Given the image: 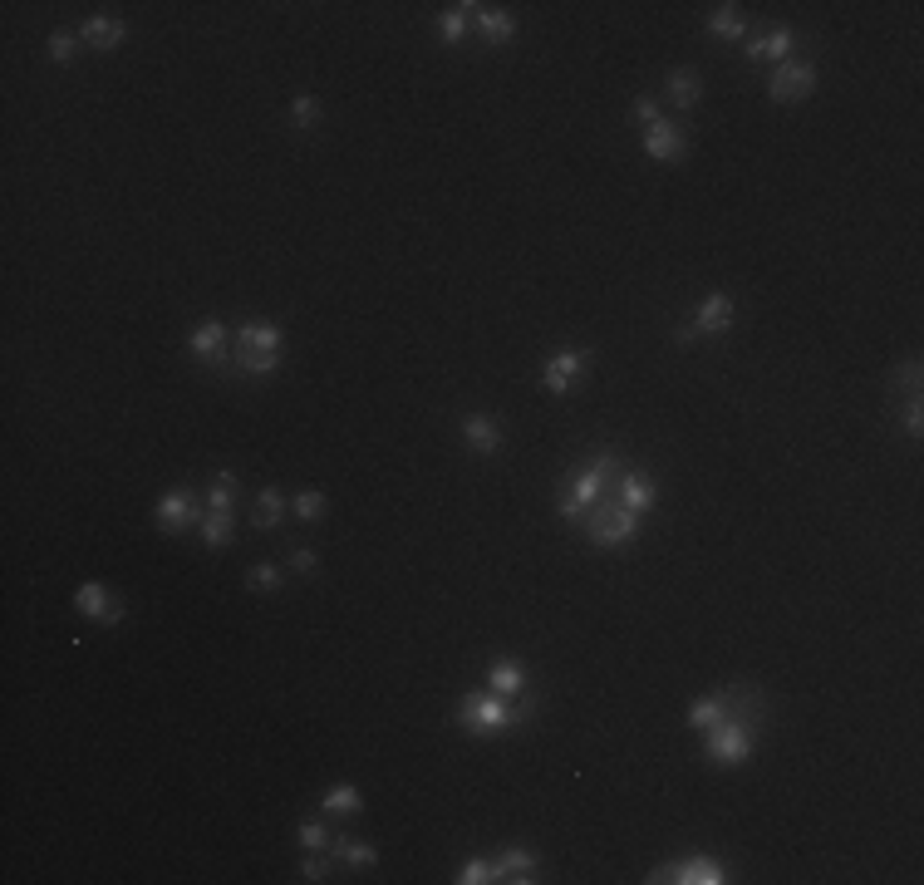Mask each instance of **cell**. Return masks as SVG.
Wrapping results in <instances>:
<instances>
[{"label": "cell", "mask_w": 924, "mask_h": 885, "mask_svg": "<svg viewBox=\"0 0 924 885\" xmlns=\"http://www.w3.org/2000/svg\"><path fill=\"white\" fill-rule=\"evenodd\" d=\"M536 713V699H502V694H467L458 704V728L477 733V738H497L512 733Z\"/></svg>", "instance_id": "cell-1"}, {"label": "cell", "mask_w": 924, "mask_h": 885, "mask_svg": "<svg viewBox=\"0 0 924 885\" xmlns=\"http://www.w3.org/2000/svg\"><path fill=\"white\" fill-rule=\"evenodd\" d=\"M236 350H231V369L246 379H271L281 369V325L271 320H241L231 330Z\"/></svg>", "instance_id": "cell-2"}, {"label": "cell", "mask_w": 924, "mask_h": 885, "mask_svg": "<svg viewBox=\"0 0 924 885\" xmlns=\"http://www.w3.org/2000/svg\"><path fill=\"white\" fill-rule=\"evenodd\" d=\"M620 458L615 453H595L585 468H576L571 477H566V492H561V517H571V522H580L600 497H610L615 492V482H620Z\"/></svg>", "instance_id": "cell-3"}, {"label": "cell", "mask_w": 924, "mask_h": 885, "mask_svg": "<svg viewBox=\"0 0 924 885\" xmlns=\"http://www.w3.org/2000/svg\"><path fill=\"white\" fill-rule=\"evenodd\" d=\"M752 743H757V723L752 718H743V713H733V718H723V723H713L708 728V738H703V758L718 767H743L752 758Z\"/></svg>", "instance_id": "cell-4"}, {"label": "cell", "mask_w": 924, "mask_h": 885, "mask_svg": "<svg viewBox=\"0 0 924 885\" xmlns=\"http://www.w3.org/2000/svg\"><path fill=\"white\" fill-rule=\"evenodd\" d=\"M580 531H585L595 546H625V541L639 536V517L630 507H620V497L610 492V497H600V502L580 517Z\"/></svg>", "instance_id": "cell-5"}, {"label": "cell", "mask_w": 924, "mask_h": 885, "mask_svg": "<svg viewBox=\"0 0 924 885\" xmlns=\"http://www.w3.org/2000/svg\"><path fill=\"white\" fill-rule=\"evenodd\" d=\"M738 325V305H733V295H723V291H713L698 310H693V320L679 330V340L689 345V340H703V335H728Z\"/></svg>", "instance_id": "cell-6"}, {"label": "cell", "mask_w": 924, "mask_h": 885, "mask_svg": "<svg viewBox=\"0 0 924 885\" xmlns=\"http://www.w3.org/2000/svg\"><path fill=\"white\" fill-rule=\"evenodd\" d=\"M649 881L654 885H723L728 881V866H723V861H713V856H689V861H669V866H659Z\"/></svg>", "instance_id": "cell-7"}, {"label": "cell", "mask_w": 924, "mask_h": 885, "mask_svg": "<svg viewBox=\"0 0 924 885\" xmlns=\"http://www.w3.org/2000/svg\"><path fill=\"white\" fill-rule=\"evenodd\" d=\"M811 89H816V64H807V59H787V64L772 69L767 99H772V104H797V99H807Z\"/></svg>", "instance_id": "cell-8"}, {"label": "cell", "mask_w": 924, "mask_h": 885, "mask_svg": "<svg viewBox=\"0 0 924 885\" xmlns=\"http://www.w3.org/2000/svg\"><path fill=\"white\" fill-rule=\"evenodd\" d=\"M585 364H590V350H561V354H551V359L541 364V389L561 399V394L576 384L580 374H585Z\"/></svg>", "instance_id": "cell-9"}, {"label": "cell", "mask_w": 924, "mask_h": 885, "mask_svg": "<svg viewBox=\"0 0 924 885\" xmlns=\"http://www.w3.org/2000/svg\"><path fill=\"white\" fill-rule=\"evenodd\" d=\"M74 610L84 620H99V625H118L123 620V605H118V595L104 581H84V586L74 590Z\"/></svg>", "instance_id": "cell-10"}, {"label": "cell", "mask_w": 924, "mask_h": 885, "mask_svg": "<svg viewBox=\"0 0 924 885\" xmlns=\"http://www.w3.org/2000/svg\"><path fill=\"white\" fill-rule=\"evenodd\" d=\"M153 522L163 531H197V522H202V507H197V497L187 492V487H173V492H163V502H158V512H153Z\"/></svg>", "instance_id": "cell-11"}, {"label": "cell", "mask_w": 924, "mask_h": 885, "mask_svg": "<svg viewBox=\"0 0 924 885\" xmlns=\"http://www.w3.org/2000/svg\"><path fill=\"white\" fill-rule=\"evenodd\" d=\"M644 153H649L654 163H679V158L689 153V133H684L679 123L659 118V123L644 128Z\"/></svg>", "instance_id": "cell-12"}, {"label": "cell", "mask_w": 924, "mask_h": 885, "mask_svg": "<svg viewBox=\"0 0 924 885\" xmlns=\"http://www.w3.org/2000/svg\"><path fill=\"white\" fill-rule=\"evenodd\" d=\"M615 497H620V507H630L635 517H644V512L659 502V482H654L649 472L630 468V472H620V482H615Z\"/></svg>", "instance_id": "cell-13"}, {"label": "cell", "mask_w": 924, "mask_h": 885, "mask_svg": "<svg viewBox=\"0 0 924 885\" xmlns=\"http://www.w3.org/2000/svg\"><path fill=\"white\" fill-rule=\"evenodd\" d=\"M472 25H477V35H482L487 50H502V45H512V35H517L512 10H492V5H477V10H472Z\"/></svg>", "instance_id": "cell-14"}, {"label": "cell", "mask_w": 924, "mask_h": 885, "mask_svg": "<svg viewBox=\"0 0 924 885\" xmlns=\"http://www.w3.org/2000/svg\"><path fill=\"white\" fill-rule=\"evenodd\" d=\"M792 45H797L792 25H777V30H767V35L748 40V50H743V55L757 59V64H787V59H792Z\"/></svg>", "instance_id": "cell-15"}, {"label": "cell", "mask_w": 924, "mask_h": 885, "mask_svg": "<svg viewBox=\"0 0 924 885\" xmlns=\"http://www.w3.org/2000/svg\"><path fill=\"white\" fill-rule=\"evenodd\" d=\"M462 443L472 448V453H502V423L497 418H487V413H467L462 418Z\"/></svg>", "instance_id": "cell-16"}, {"label": "cell", "mask_w": 924, "mask_h": 885, "mask_svg": "<svg viewBox=\"0 0 924 885\" xmlns=\"http://www.w3.org/2000/svg\"><path fill=\"white\" fill-rule=\"evenodd\" d=\"M123 20H114V15H89L84 25H79V40L89 45V50H99V55H114L118 45H123Z\"/></svg>", "instance_id": "cell-17"}, {"label": "cell", "mask_w": 924, "mask_h": 885, "mask_svg": "<svg viewBox=\"0 0 924 885\" xmlns=\"http://www.w3.org/2000/svg\"><path fill=\"white\" fill-rule=\"evenodd\" d=\"M526 669H521L517 659H492L487 664V689L492 694H502V699H526Z\"/></svg>", "instance_id": "cell-18"}, {"label": "cell", "mask_w": 924, "mask_h": 885, "mask_svg": "<svg viewBox=\"0 0 924 885\" xmlns=\"http://www.w3.org/2000/svg\"><path fill=\"white\" fill-rule=\"evenodd\" d=\"M492 871H497V881H512V885H531L536 881V856L526 851V846H507L497 861H492Z\"/></svg>", "instance_id": "cell-19"}, {"label": "cell", "mask_w": 924, "mask_h": 885, "mask_svg": "<svg viewBox=\"0 0 924 885\" xmlns=\"http://www.w3.org/2000/svg\"><path fill=\"white\" fill-rule=\"evenodd\" d=\"M187 350L197 354V359H222V350H227V325H222L217 315H212V320H202V325L192 330Z\"/></svg>", "instance_id": "cell-20"}, {"label": "cell", "mask_w": 924, "mask_h": 885, "mask_svg": "<svg viewBox=\"0 0 924 885\" xmlns=\"http://www.w3.org/2000/svg\"><path fill=\"white\" fill-rule=\"evenodd\" d=\"M664 94H669V104H674V109H684V114L698 109V99H703V79H698V69H674Z\"/></svg>", "instance_id": "cell-21"}, {"label": "cell", "mask_w": 924, "mask_h": 885, "mask_svg": "<svg viewBox=\"0 0 924 885\" xmlns=\"http://www.w3.org/2000/svg\"><path fill=\"white\" fill-rule=\"evenodd\" d=\"M330 861H345L349 871H369L379 861V851L369 841H354V836H335L330 841Z\"/></svg>", "instance_id": "cell-22"}, {"label": "cell", "mask_w": 924, "mask_h": 885, "mask_svg": "<svg viewBox=\"0 0 924 885\" xmlns=\"http://www.w3.org/2000/svg\"><path fill=\"white\" fill-rule=\"evenodd\" d=\"M320 812H330V817H359L364 812V797H359L354 782H335V787H325Z\"/></svg>", "instance_id": "cell-23"}, {"label": "cell", "mask_w": 924, "mask_h": 885, "mask_svg": "<svg viewBox=\"0 0 924 885\" xmlns=\"http://www.w3.org/2000/svg\"><path fill=\"white\" fill-rule=\"evenodd\" d=\"M197 536H202V546H207V551H222V546H231V541H236V522H231V512H202Z\"/></svg>", "instance_id": "cell-24"}, {"label": "cell", "mask_w": 924, "mask_h": 885, "mask_svg": "<svg viewBox=\"0 0 924 885\" xmlns=\"http://www.w3.org/2000/svg\"><path fill=\"white\" fill-rule=\"evenodd\" d=\"M472 0H462V5H448L443 15H438V35L448 40V45H462L467 40V30H472Z\"/></svg>", "instance_id": "cell-25"}, {"label": "cell", "mask_w": 924, "mask_h": 885, "mask_svg": "<svg viewBox=\"0 0 924 885\" xmlns=\"http://www.w3.org/2000/svg\"><path fill=\"white\" fill-rule=\"evenodd\" d=\"M708 35H718V40H733V45H738V40L748 35V20L738 15V5H718V10L708 15Z\"/></svg>", "instance_id": "cell-26"}, {"label": "cell", "mask_w": 924, "mask_h": 885, "mask_svg": "<svg viewBox=\"0 0 924 885\" xmlns=\"http://www.w3.org/2000/svg\"><path fill=\"white\" fill-rule=\"evenodd\" d=\"M236 497H241L236 472H217V477H212V487H207V512H231V507H236Z\"/></svg>", "instance_id": "cell-27"}, {"label": "cell", "mask_w": 924, "mask_h": 885, "mask_svg": "<svg viewBox=\"0 0 924 885\" xmlns=\"http://www.w3.org/2000/svg\"><path fill=\"white\" fill-rule=\"evenodd\" d=\"M281 517H286V497H281L276 487H266V492L256 497V522H251V527L271 531V527H281Z\"/></svg>", "instance_id": "cell-28"}, {"label": "cell", "mask_w": 924, "mask_h": 885, "mask_svg": "<svg viewBox=\"0 0 924 885\" xmlns=\"http://www.w3.org/2000/svg\"><path fill=\"white\" fill-rule=\"evenodd\" d=\"M290 118H295V128H315L320 123V99L305 89V94H295L290 99Z\"/></svg>", "instance_id": "cell-29"}, {"label": "cell", "mask_w": 924, "mask_h": 885, "mask_svg": "<svg viewBox=\"0 0 924 885\" xmlns=\"http://www.w3.org/2000/svg\"><path fill=\"white\" fill-rule=\"evenodd\" d=\"M325 507H330V502H325V492H300V497L290 502V512H295L300 522H320V517H325Z\"/></svg>", "instance_id": "cell-30"}, {"label": "cell", "mask_w": 924, "mask_h": 885, "mask_svg": "<svg viewBox=\"0 0 924 885\" xmlns=\"http://www.w3.org/2000/svg\"><path fill=\"white\" fill-rule=\"evenodd\" d=\"M246 586H251V590H266V595H276V590H281V571H276L271 561H256V566L246 571Z\"/></svg>", "instance_id": "cell-31"}, {"label": "cell", "mask_w": 924, "mask_h": 885, "mask_svg": "<svg viewBox=\"0 0 924 885\" xmlns=\"http://www.w3.org/2000/svg\"><path fill=\"white\" fill-rule=\"evenodd\" d=\"M50 59H55V64H74V59H79V35L55 30V35H50Z\"/></svg>", "instance_id": "cell-32"}, {"label": "cell", "mask_w": 924, "mask_h": 885, "mask_svg": "<svg viewBox=\"0 0 924 885\" xmlns=\"http://www.w3.org/2000/svg\"><path fill=\"white\" fill-rule=\"evenodd\" d=\"M295 836H300V851H325L330 846V826L325 822H300Z\"/></svg>", "instance_id": "cell-33"}, {"label": "cell", "mask_w": 924, "mask_h": 885, "mask_svg": "<svg viewBox=\"0 0 924 885\" xmlns=\"http://www.w3.org/2000/svg\"><path fill=\"white\" fill-rule=\"evenodd\" d=\"M453 881L458 885H487V881H497V871H492V861H477V856H472Z\"/></svg>", "instance_id": "cell-34"}, {"label": "cell", "mask_w": 924, "mask_h": 885, "mask_svg": "<svg viewBox=\"0 0 924 885\" xmlns=\"http://www.w3.org/2000/svg\"><path fill=\"white\" fill-rule=\"evenodd\" d=\"M890 389H910L920 399V359H905L895 374H890Z\"/></svg>", "instance_id": "cell-35"}, {"label": "cell", "mask_w": 924, "mask_h": 885, "mask_svg": "<svg viewBox=\"0 0 924 885\" xmlns=\"http://www.w3.org/2000/svg\"><path fill=\"white\" fill-rule=\"evenodd\" d=\"M300 876H305V881H330V856H315V851H310V856L300 861Z\"/></svg>", "instance_id": "cell-36"}, {"label": "cell", "mask_w": 924, "mask_h": 885, "mask_svg": "<svg viewBox=\"0 0 924 885\" xmlns=\"http://www.w3.org/2000/svg\"><path fill=\"white\" fill-rule=\"evenodd\" d=\"M315 566H320V561H315L310 546H295V551H290V571H295V576H315Z\"/></svg>", "instance_id": "cell-37"}, {"label": "cell", "mask_w": 924, "mask_h": 885, "mask_svg": "<svg viewBox=\"0 0 924 885\" xmlns=\"http://www.w3.org/2000/svg\"><path fill=\"white\" fill-rule=\"evenodd\" d=\"M635 118H639V123H644V128H649V123H659V118H664V114H659V99H649V94H639V99H635Z\"/></svg>", "instance_id": "cell-38"}, {"label": "cell", "mask_w": 924, "mask_h": 885, "mask_svg": "<svg viewBox=\"0 0 924 885\" xmlns=\"http://www.w3.org/2000/svg\"><path fill=\"white\" fill-rule=\"evenodd\" d=\"M905 433H910V438H920V433H924V409H920V399H910V409H905Z\"/></svg>", "instance_id": "cell-39"}]
</instances>
